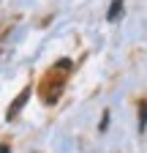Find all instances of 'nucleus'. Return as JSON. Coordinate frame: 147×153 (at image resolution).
<instances>
[{
  "mask_svg": "<svg viewBox=\"0 0 147 153\" xmlns=\"http://www.w3.org/2000/svg\"><path fill=\"white\" fill-rule=\"evenodd\" d=\"M0 153H11V148L8 145H0Z\"/></svg>",
  "mask_w": 147,
  "mask_h": 153,
  "instance_id": "39448f33",
  "label": "nucleus"
},
{
  "mask_svg": "<svg viewBox=\"0 0 147 153\" xmlns=\"http://www.w3.org/2000/svg\"><path fill=\"white\" fill-rule=\"evenodd\" d=\"M139 131H147V101L139 104Z\"/></svg>",
  "mask_w": 147,
  "mask_h": 153,
  "instance_id": "7ed1b4c3",
  "label": "nucleus"
},
{
  "mask_svg": "<svg viewBox=\"0 0 147 153\" xmlns=\"http://www.w3.org/2000/svg\"><path fill=\"white\" fill-rule=\"evenodd\" d=\"M30 93H33V88H30V85H27V88H22V93L16 96V99L11 101V107L6 109V120H14L16 115L25 109V104H27V99H30Z\"/></svg>",
  "mask_w": 147,
  "mask_h": 153,
  "instance_id": "f257e3e1",
  "label": "nucleus"
},
{
  "mask_svg": "<svg viewBox=\"0 0 147 153\" xmlns=\"http://www.w3.org/2000/svg\"><path fill=\"white\" fill-rule=\"evenodd\" d=\"M123 3H125V0H112V6H109V11H106V19H109V22H117V19H120Z\"/></svg>",
  "mask_w": 147,
  "mask_h": 153,
  "instance_id": "f03ea898",
  "label": "nucleus"
},
{
  "mask_svg": "<svg viewBox=\"0 0 147 153\" xmlns=\"http://www.w3.org/2000/svg\"><path fill=\"white\" fill-rule=\"evenodd\" d=\"M106 123H109V112H104V118H101V131H106V128H109Z\"/></svg>",
  "mask_w": 147,
  "mask_h": 153,
  "instance_id": "20e7f679",
  "label": "nucleus"
}]
</instances>
